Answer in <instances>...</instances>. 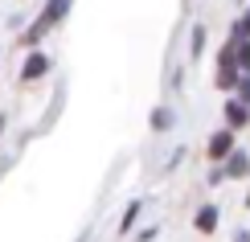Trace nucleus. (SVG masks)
<instances>
[{
	"label": "nucleus",
	"mask_w": 250,
	"mask_h": 242,
	"mask_svg": "<svg viewBox=\"0 0 250 242\" xmlns=\"http://www.w3.org/2000/svg\"><path fill=\"white\" fill-rule=\"evenodd\" d=\"M49 70H54V58H49L45 49H29L25 62H21V82H37V78H45Z\"/></svg>",
	"instance_id": "1"
},
{
	"label": "nucleus",
	"mask_w": 250,
	"mask_h": 242,
	"mask_svg": "<svg viewBox=\"0 0 250 242\" xmlns=\"http://www.w3.org/2000/svg\"><path fill=\"white\" fill-rule=\"evenodd\" d=\"M246 209H250V193H246Z\"/></svg>",
	"instance_id": "19"
},
{
	"label": "nucleus",
	"mask_w": 250,
	"mask_h": 242,
	"mask_svg": "<svg viewBox=\"0 0 250 242\" xmlns=\"http://www.w3.org/2000/svg\"><path fill=\"white\" fill-rule=\"evenodd\" d=\"M234 148H238V144H234V132H226V128H217V132L209 135V144H205V156H209L213 164H222V160H226V156H230Z\"/></svg>",
	"instance_id": "2"
},
{
	"label": "nucleus",
	"mask_w": 250,
	"mask_h": 242,
	"mask_svg": "<svg viewBox=\"0 0 250 242\" xmlns=\"http://www.w3.org/2000/svg\"><path fill=\"white\" fill-rule=\"evenodd\" d=\"M156 234H160V230H156V226H144L140 234H135V242H156Z\"/></svg>",
	"instance_id": "15"
},
{
	"label": "nucleus",
	"mask_w": 250,
	"mask_h": 242,
	"mask_svg": "<svg viewBox=\"0 0 250 242\" xmlns=\"http://www.w3.org/2000/svg\"><path fill=\"white\" fill-rule=\"evenodd\" d=\"M217 222H222V214H217V205H201L197 209V218H193V226H197V234H213Z\"/></svg>",
	"instance_id": "6"
},
{
	"label": "nucleus",
	"mask_w": 250,
	"mask_h": 242,
	"mask_svg": "<svg viewBox=\"0 0 250 242\" xmlns=\"http://www.w3.org/2000/svg\"><path fill=\"white\" fill-rule=\"evenodd\" d=\"M78 242H90V234H82V238H78Z\"/></svg>",
	"instance_id": "18"
},
{
	"label": "nucleus",
	"mask_w": 250,
	"mask_h": 242,
	"mask_svg": "<svg viewBox=\"0 0 250 242\" xmlns=\"http://www.w3.org/2000/svg\"><path fill=\"white\" fill-rule=\"evenodd\" d=\"M172 123H176V111L172 107H152V115H148V128L152 132H172Z\"/></svg>",
	"instance_id": "7"
},
{
	"label": "nucleus",
	"mask_w": 250,
	"mask_h": 242,
	"mask_svg": "<svg viewBox=\"0 0 250 242\" xmlns=\"http://www.w3.org/2000/svg\"><path fill=\"white\" fill-rule=\"evenodd\" d=\"M222 181H226V173H222V164H213V168H209V176H205V185H213V189H217V185H222Z\"/></svg>",
	"instance_id": "14"
},
{
	"label": "nucleus",
	"mask_w": 250,
	"mask_h": 242,
	"mask_svg": "<svg viewBox=\"0 0 250 242\" xmlns=\"http://www.w3.org/2000/svg\"><path fill=\"white\" fill-rule=\"evenodd\" d=\"M205 54V25H193L189 33V58H201Z\"/></svg>",
	"instance_id": "11"
},
{
	"label": "nucleus",
	"mask_w": 250,
	"mask_h": 242,
	"mask_svg": "<svg viewBox=\"0 0 250 242\" xmlns=\"http://www.w3.org/2000/svg\"><path fill=\"white\" fill-rule=\"evenodd\" d=\"M140 214H144V201H140V197L127 201V209H123V218H119V234H131L135 222H140Z\"/></svg>",
	"instance_id": "8"
},
{
	"label": "nucleus",
	"mask_w": 250,
	"mask_h": 242,
	"mask_svg": "<svg viewBox=\"0 0 250 242\" xmlns=\"http://www.w3.org/2000/svg\"><path fill=\"white\" fill-rule=\"evenodd\" d=\"M222 173H226V176H250V152H246V148H234V152L222 160Z\"/></svg>",
	"instance_id": "3"
},
{
	"label": "nucleus",
	"mask_w": 250,
	"mask_h": 242,
	"mask_svg": "<svg viewBox=\"0 0 250 242\" xmlns=\"http://www.w3.org/2000/svg\"><path fill=\"white\" fill-rule=\"evenodd\" d=\"M4 128H8V115H0V135H4Z\"/></svg>",
	"instance_id": "17"
},
{
	"label": "nucleus",
	"mask_w": 250,
	"mask_h": 242,
	"mask_svg": "<svg viewBox=\"0 0 250 242\" xmlns=\"http://www.w3.org/2000/svg\"><path fill=\"white\" fill-rule=\"evenodd\" d=\"M242 37L250 41V13H242V17L234 21V37H230V41H242Z\"/></svg>",
	"instance_id": "13"
},
{
	"label": "nucleus",
	"mask_w": 250,
	"mask_h": 242,
	"mask_svg": "<svg viewBox=\"0 0 250 242\" xmlns=\"http://www.w3.org/2000/svg\"><path fill=\"white\" fill-rule=\"evenodd\" d=\"M238 78H242V74H238L234 66H222V70H217V78H213V82H217V90H234V87H238Z\"/></svg>",
	"instance_id": "10"
},
{
	"label": "nucleus",
	"mask_w": 250,
	"mask_h": 242,
	"mask_svg": "<svg viewBox=\"0 0 250 242\" xmlns=\"http://www.w3.org/2000/svg\"><path fill=\"white\" fill-rule=\"evenodd\" d=\"M234 45V70L238 74H250V41L242 37V41H230Z\"/></svg>",
	"instance_id": "9"
},
{
	"label": "nucleus",
	"mask_w": 250,
	"mask_h": 242,
	"mask_svg": "<svg viewBox=\"0 0 250 242\" xmlns=\"http://www.w3.org/2000/svg\"><path fill=\"white\" fill-rule=\"evenodd\" d=\"M234 99H238V103H242V107L250 111V74H242V78H238V87H234Z\"/></svg>",
	"instance_id": "12"
},
{
	"label": "nucleus",
	"mask_w": 250,
	"mask_h": 242,
	"mask_svg": "<svg viewBox=\"0 0 250 242\" xmlns=\"http://www.w3.org/2000/svg\"><path fill=\"white\" fill-rule=\"evenodd\" d=\"M70 4H74V0H45V8H41V25L45 29H54L58 21H66V13H70Z\"/></svg>",
	"instance_id": "4"
},
{
	"label": "nucleus",
	"mask_w": 250,
	"mask_h": 242,
	"mask_svg": "<svg viewBox=\"0 0 250 242\" xmlns=\"http://www.w3.org/2000/svg\"><path fill=\"white\" fill-rule=\"evenodd\" d=\"M234 242H250V230H246V226H238V230H234Z\"/></svg>",
	"instance_id": "16"
},
{
	"label": "nucleus",
	"mask_w": 250,
	"mask_h": 242,
	"mask_svg": "<svg viewBox=\"0 0 250 242\" xmlns=\"http://www.w3.org/2000/svg\"><path fill=\"white\" fill-rule=\"evenodd\" d=\"M242 128H250V111L238 99H230L226 103V132H242Z\"/></svg>",
	"instance_id": "5"
}]
</instances>
